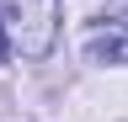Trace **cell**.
Masks as SVG:
<instances>
[{"label":"cell","instance_id":"6da1fadb","mask_svg":"<svg viewBox=\"0 0 128 122\" xmlns=\"http://www.w3.org/2000/svg\"><path fill=\"white\" fill-rule=\"evenodd\" d=\"M6 11V32L22 42L27 58H43L54 48V32H59V0H0Z\"/></svg>","mask_w":128,"mask_h":122},{"label":"cell","instance_id":"3957f363","mask_svg":"<svg viewBox=\"0 0 128 122\" xmlns=\"http://www.w3.org/2000/svg\"><path fill=\"white\" fill-rule=\"evenodd\" d=\"M6 53H11V42H6V27H0V64H6Z\"/></svg>","mask_w":128,"mask_h":122},{"label":"cell","instance_id":"7a4b0ae2","mask_svg":"<svg viewBox=\"0 0 128 122\" xmlns=\"http://www.w3.org/2000/svg\"><path fill=\"white\" fill-rule=\"evenodd\" d=\"M86 58L91 64H128V11L102 16L86 37Z\"/></svg>","mask_w":128,"mask_h":122}]
</instances>
